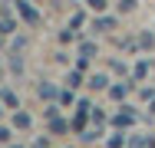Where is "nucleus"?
Instances as JSON below:
<instances>
[{
  "label": "nucleus",
  "mask_w": 155,
  "mask_h": 148,
  "mask_svg": "<svg viewBox=\"0 0 155 148\" xmlns=\"http://www.w3.org/2000/svg\"><path fill=\"white\" fill-rule=\"evenodd\" d=\"M17 17H20L27 27H36V23H40V13H36L33 0H17Z\"/></svg>",
  "instance_id": "1"
},
{
  "label": "nucleus",
  "mask_w": 155,
  "mask_h": 148,
  "mask_svg": "<svg viewBox=\"0 0 155 148\" xmlns=\"http://www.w3.org/2000/svg\"><path fill=\"white\" fill-rule=\"evenodd\" d=\"M89 109H93V105H89V102L83 99V102H79V112L73 115V128H86V122H89V115H93Z\"/></svg>",
  "instance_id": "2"
},
{
  "label": "nucleus",
  "mask_w": 155,
  "mask_h": 148,
  "mask_svg": "<svg viewBox=\"0 0 155 148\" xmlns=\"http://www.w3.org/2000/svg\"><path fill=\"white\" fill-rule=\"evenodd\" d=\"M106 30H116V20H112V17H96L93 20V33H106Z\"/></svg>",
  "instance_id": "3"
},
{
  "label": "nucleus",
  "mask_w": 155,
  "mask_h": 148,
  "mask_svg": "<svg viewBox=\"0 0 155 148\" xmlns=\"http://www.w3.org/2000/svg\"><path fill=\"white\" fill-rule=\"evenodd\" d=\"M13 30H17V20L7 10H0V33H13Z\"/></svg>",
  "instance_id": "4"
},
{
  "label": "nucleus",
  "mask_w": 155,
  "mask_h": 148,
  "mask_svg": "<svg viewBox=\"0 0 155 148\" xmlns=\"http://www.w3.org/2000/svg\"><path fill=\"white\" fill-rule=\"evenodd\" d=\"M119 128H125V125H135V112H119V115L112 118Z\"/></svg>",
  "instance_id": "5"
},
{
  "label": "nucleus",
  "mask_w": 155,
  "mask_h": 148,
  "mask_svg": "<svg viewBox=\"0 0 155 148\" xmlns=\"http://www.w3.org/2000/svg\"><path fill=\"white\" fill-rule=\"evenodd\" d=\"M13 125H17V128H30V125H33L30 112H17V115H13Z\"/></svg>",
  "instance_id": "6"
},
{
  "label": "nucleus",
  "mask_w": 155,
  "mask_h": 148,
  "mask_svg": "<svg viewBox=\"0 0 155 148\" xmlns=\"http://www.w3.org/2000/svg\"><path fill=\"white\" fill-rule=\"evenodd\" d=\"M89 86L93 89H106L109 86V76H106V72H96V76H89Z\"/></svg>",
  "instance_id": "7"
},
{
  "label": "nucleus",
  "mask_w": 155,
  "mask_h": 148,
  "mask_svg": "<svg viewBox=\"0 0 155 148\" xmlns=\"http://www.w3.org/2000/svg\"><path fill=\"white\" fill-rule=\"evenodd\" d=\"M129 86H132V82H119V86L109 89V95H112V99H125V95H129Z\"/></svg>",
  "instance_id": "8"
},
{
  "label": "nucleus",
  "mask_w": 155,
  "mask_h": 148,
  "mask_svg": "<svg viewBox=\"0 0 155 148\" xmlns=\"http://www.w3.org/2000/svg\"><path fill=\"white\" fill-rule=\"evenodd\" d=\"M86 7H89L93 13H106V10H109V0H86Z\"/></svg>",
  "instance_id": "9"
},
{
  "label": "nucleus",
  "mask_w": 155,
  "mask_h": 148,
  "mask_svg": "<svg viewBox=\"0 0 155 148\" xmlns=\"http://www.w3.org/2000/svg\"><path fill=\"white\" fill-rule=\"evenodd\" d=\"M0 102H3V105H10V109H17V95H13V92H7V89L0 92Z\"/></svg>",
  "instance_id": "10"
},
{
  "label": "nucleus",
  "mask_w": 155,
  "mask_h": 148,
  "mask_svg": "<svg viewBox=\"0 0 155 148\" xmlns=\"http://www.w3.org/2000/svg\"><path fill=\"white\" fill-rule=\"evenodd\" d=\"M53 95H56V86H46V82L40 86V99H53Z\"/></svg>",
  "instance_id": "11"
},
{
  "label": "nucleus",
  "mask_w": 155,
  "mask_h": 148,
  "mask_svg": "<svg viewBox=\"0 0 155 148\" xmlns=\"http://www.w3.org/2000/svg\"><path fill=\"white\" fill-rule=\"evenodd\" d=\"M139 43H142V50H152V46H155L152 33H142V36H139Z\"/></svg>",
  "instance_id": "12"
},
{
  "label": "nucleus",
  "mask_w": 155,
  "mask_h": 148,
  "mask_svg": "<svg viewBox=\"0 0 155 148\" xmlns=\"http://www.w3.org/2000/svg\"><path fill=\"white\" fill-rule=\"evenodd\" d=\"M66 82H69V86H83V72H69Z\"/></svg>",
  "instance_id": "13"
},
{
  "label": "nucleus",
  "mask_w": 155,
  "mask_h": 148,
  "mask_svg": "<svg viewBox=\"0 0 155 148\" xmlns=\"http://www.w3.org/2000/svg\"><path fill=\"white\" fill-rule=\"evenodd\" d=\"M10 138H13V132H10V128H7V125H0V145H7V142H10Z\"/></svg>",
  "instance_id": "14"
},
{
  "label": "nucleus",
  "mask_w": 155,
  "mask_h": 148,
  "mask_svg": "<svg viewBox=\"0 0 155 148\" xmlns=\"http://www.w3.org/2000/svg\"><path fill=\"white\" fill-rule=\"evenodd\" d=\"M135 3H139V0H119V10L129 13V10H135Z\"/></svg>",
  "instance_id": "15"
},
{
  "label": "nucleus",
  "mask_w": 155,
  "mask_h": 148,
  "mask_svg": "<svg viewBox=\"0 0 155 148\" xmlns=\"http://www.w3.org/2000/svg\"><path fill=\"white\" fill-rule=\"evenodd\" d=\"M145 72H149V59H142V63L135 66V76H145Z\"/></svg>",
  "instance_id": "16"
},
{
  "label": "nucleus",
  "mask_w": 155,
  "mask_h": 148,
  "mask_svg": "<svg viewBox=\"0 0 155 148\" xmlns=\"http://www.w3.org/2000/svg\"><path fill=\"white\" fill-rule=\"evenodd\" d=\"M83 20H86V17H83V13H76V17L69 20V27H73V30H76V27H83Z\"/></svg>",
  "instance_id": "17"
},
{
  "label": "nucleus",
  "mask_w": 155,
  "mask_h": 148,
  "mask_svg": "<svg viewBox=\"0 0 155 148\" xmlns=\"http://www.w3.org/2000/svg\"><path fill=\"white\" fill-rule=\"evenodd\" d=\"M109 148H122V135H116V138H109Z\"/></svg>",
  "instance_id": "18"
},
{
  "label": "nucleus",
  "mask_w": 155,
  "mask_h": 148,
  "mask_svg": "<svg viewBox=\"0 0 155 148\" xmlns=\"http://www.w3.org/2000/svg\"><path fill=\"white\" fill-rule=\"evenodd\" d=\"M33 148H50V142H46V138H36V142H33Z\"/></svg>",
  "instance_id": "19"
},
{
  "label": "nucleus",
  "mask_w": 155,
  "mask_h": 148,
  "mask_svg": "<svg viewBox=\"0 0 155 148\" xmlns=\"http://www.w3.org/2000/svg\"><path fill=\"white\" fill-rule=\"evenodd\" d=\"M149 112H152V115H155V95H152V102H149Z\"/></svg>",
  "instance_id": "20"
},
{
  "label": "nucleus",
  "mask_w": 155,
  "mask_h": 148,
  "mask_svg": "<svg viewBox=\"0 0 155 148\" xmlns=\"http://www.w3.org/2000/svg\"><path fill=\"white\" fill-rule=\"evenodd\" d=\"M33 3H43V0H33Z\"/></svg>",
  "instance_id": "21"
},
{
  "label": "nucleus",
  "mask_w": 155,
  "mask_h": 148,
  "mask_svg": "<svg viewBox=\"0 0 155 148\" xmlns=\"http://www.w3.org/2000/svg\"><path fill=\"white\" fill-rule=\"evenodd\" d=\"M0 115H3V109H0Z\"/></svg>",
  "instance_id": "22"
}]
</instances>
